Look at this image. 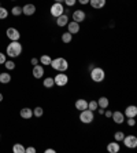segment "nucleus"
<instances>
[{"label": "nucleus", "mask_w": 137, "mask_h": 153, "mask_svg": "<svg viewBox=\"0 0 137 153\" xmlns=\"http://www.w3.org/2000/svg\"><path fill=\"white\" fill-rule=\"evenodd\" d=\"M22 53V44L19 42H11L10 44L7 46V55L11 58H15V57H19Z\"/></svg>", "instance_id": "obj_1"}, {"label": "nucleus", "mask_w": 137, "mask_h": 153, "mask_svg": "<svg viewBox=\"0 0 137 153\" xmlns=\"http://www.w3.org/2000/svg\"><path fill=\"white\" fill-rule=\"evenodd\" d=\"M51 65H52V68L58 72H66L67 69H69V62L62 57L52 59L51 61Z\"/></svg>", "instance_id": "obj_2"}, {"label": "nucleus", "mask_w": 137, "mask_h": 153, "mask_svg": "<svg viewBox=\"0 0 137 153\" xmlns=\"http://www.w3.org/2000/svg\"><path fill=\"white\" fill-rule=\"evenodd\" d=\"M105 77V72L102 68H92L91 69V79L96 83H102Z\"/></svg>", "instance_id": "obj_3"}, {"label": "nucleus", "mask_w": 137, "mask_h": 153, "mask_svg": "<svg viewBox=\"0 0 137 153\" xmlns=\"http://www.w3.org/2000/svg\"><path fill=\"white\" fill-rule=\"evenodd\" d=\"M80 121L81 123H84V124H89V123H92V121H93V112L89 111V109H84V111H81Z\"/></svg>", "instance_id": "obj_4"}, {"label": "nucleus", "mask_w": 137, "mask_h": 153, "mask_svg": "<svg viewBox=\"0 0 137 153\" xmlns=\"http://www.w3.org/2000/svg\"><path fill=\"white\" fill-rule=\"evenodd\" d=\"M53 82H55V85H59V87H63L69 83V76L64 75V72H59V75H56L53 77Z\"/></svg>", "instance_id": "obj_5"}, {"label": "nucleus", "mask_w": 137, "mask_h": 153, "mask_svg": "<svg viewBox=\"0 0 137 153\" xmlns=\"http://www.w3.org/2000/svg\"><path fill=\"white\" fill-rule=\"evenodd\" d=\"M63 11H64V8H63V4L62 3H56V1H55V3L51 6V15L55 18H58L59 15L63 14Z\"/></svg>", "instance_id": "obj_6"}, {"label": "nucleus", "mask_w": 137, "mask_h": 153, "mask_svg": "<svg viewBox=\"0 0 137 153\" xmlns=\"http://www.w3.org/2000/svg\"><path fill=\"white\" fill-rule=\"evenodd\" d=\"M122 142L125 143L126 148H130V149H133L137 146V138L134 135H125V138L122 139Z\"/></svg>", "instance_id": "obj_7"}, {"label": "nucleus", "mask_w": 137, "mask_h": 153, "mask_svg": "<svg viewBox=\"0 0 137 153\" xmlns=\"http://www.w3.org/2000/svg\"><path fill=\"white\" fill-rule=\"evenodd\" d=\"M6 33H7V37L11 40V42H17V40H19V37H21L19 30H17L15 28H8Z\"/></svg>", "instance_id": "obj_8"}, {"label": "nucleus", "mask_w": 137, "mask_h": 153, "mask_svg": "<svg viewBox=\"0 0 137 153\" xmlns=\"http://www.w3.org/2000/svg\"><path fill=\"white\" fill-rule=\"evenodd\" d=\"M85 17H86V14H85V11H82V10H75L73 13V21H75V22H84L85 21Z\"/></svg>", "instance_id": "obj_9"}, {"label": "nucleus", "mask_w": 137, "mask_h": 153, "mask_svg": "<svg viewBox=\"0 0 137 153\" xmlns=\"http://www.w3.org/2000/svg\"><path fill=\"white\" fill-rule=\"evenodd\" d=\"M67 32L71 33V35L78 33V32H80V24H78V22H75V21L69 22V24H67Z\"/></svg>", "instance_id": "obj_10"}, {"label": "nucleus", "mask_w": 137, "mask_h": 153, "mask_svg": "<svg viewBox=\"0 0 137 153\" xmlns=\"http://www.w3.org/2000/svg\"><path fill=\"white\" fill-rule=\"evenodd\" d=\"M111 119H113L114 123H116V124H122L123 121H125V114L121 113V112H118V111H115V112H113Z\"/></svg>", "instance_id": "obj_11"}, {"label": "nucleus", "mask_w": 137, "mask_h": 153, "mask_svg": "<svg viewBox=\"0 0 137 153\" xmlns=\"http://www.w3.org/2000/svg\"><path fill=\"white\" fill-rule=\"evenodd\" d=\"M34 13H36V6H34V4H26V6H23V7H22V14L28 15V17L33 15Z\"/></svg>", "instance_id": "obj_12"}, {"label": "nucleus", "mask_w": 137, "mask_h": 153, "mask_svg": "<svg viewBox=\"0 0 137 153\" xmlns=\"http://www.w3.org/2000/svg\"><path fill=\"white\" fill-rule=\"evenodd\" d=\"M44 76V68H42L41 65H34V68H33V77L34 79H41Z\"/></svg>", "instance_id": "obj_13"}, {"label": "nucleus", "mask_w": 137, "mask_h": 153, "mask_svg": "<svg viewBox=\"0 0 137 153\" xmlns=\"http://www.w3.org/2000/svg\"><path fill=\"white\" fill-rule=\"evenodd\" d=\"M125 116L126 117H136L137 116V106H134V105H129V106L125 109Z\"/></svg>", "instance_id": "obj_14"}, {"label": "nucleus", "mask_w": 137, "mask_h": 153, "mask_svg": "<svg viewBox=\"0 0 137 153\" xmlns=\"http://www.w3.org/2000/svg\"><path fill=\"white\" fill-rule=\"evenodd\" d=\"M107 150H108L110 153H118L121 150L119 142H116V141H114V142H110L108 145H107Z\"/></svg>", "instance_id": "obj_15"}, {"label": "nucleus", "mask_w": 137, "mask_h": 153, "mask_svg": "<svg viewBox=\"0 0 137 153\" xmlns=\"http://www.w3.org/2000/svg\"><path fill=\"white\" fill-rule=\"evenodd\" d=\"M69 24V17L67 14H62L56 18V25L58 26H66Z\"/></svg>", "instance_id": "obj_16"}, {"label": "nucleus", "mask_w": 137, "mask_h": 153, "mask_svg": "<svg viewBox=\"0 0 137 153\" xmlns=\"http://www.w3.org/2000/svg\"><path fill=\"white\" fill-rule=\"evenodd\" d=\"M89 4L93 8L99 10V8H103L105 6V0H89Z\"/></svg>", "instance_id": "obj_17"}, {"label": "nucleus", "mask_w": 137, "mask_h": 153, "mask_svg": "<svg viewBox=\"0 0 137 153\" xmlns=\"http://www.w3.org/2000/svg\"><path fill=\"white\" fill-rule=\"evenodd\" d=\"M110 105V101L107 100V97H100L97 101V106L102 108V109H107Z\"/></svg>", "instance_id": "obj_18"}, {"label": "nucleus", "mask_w": 137, "mask_h": 153, "mask_svg": "<svg viewBox=\"0 0 137 153\" xmlns=\"http://www.w3.org/2000/svg\"><path fill=\"white\" fill-rule=\"evenodd\" d=\"M32 116H33V111L30 108H23V109H21L22 119H32Z\"/></svg>", "instance_id": "obj_19"}, {"label": "nucleus", "mask_w": 137, "mask_h": 153, "mask_svg": "<svg viewBox=\"0 0 137 153\" xmlns=\"http://www.w3.org/2000/svg\"><path fill=\"white\" fill-rule=\"evenodd\" d=\"M75 108H77L78 111L88 109V101H85V100H77V101H75Z\"/></svg>", "instance_id": "obj_20"}, {"label": "nucleus", "mask_w": 137, "mask_h": 153, "mask_svg": "<svg viewBox=\"0 0 137 153\" xmlns=\"http://www.w3.org/2000/svg\"><path fill=\"white\" fill-rule=\"evenodd\" d=\"M42 84H44V87H45V88H52L53 85H55V82H53V77H47V79H44V82H42Z\"/></svg>", "instance_id": "obj_21"}, {"label": "nucleus", "mask_w": 137, "mask_h": 153, "mask_svg": "<svg viewBox=\"0 0 137 153\" xmlns=\"http://www.w3.org/2000/svg\"><path fill=\"white\" fill-rule=\"evenodd\" d=\"M11 82V76L8 73H0V83L3 84H7V83Z\"/></svg>", "instance_id": "obj_22"}, {"label": "nucleus", "mask_w": 137, "mask_h": 153, "mask_svg": "<svg viewBox=\"0 0 137 153\" xmlns=\"http://www.w3.org/2000/svg\"><path fill=\"white\" fill-rule=\"evenodd\" d=\"M40 62H41V65H51V57H49V55H41V57H40Z\"/></svg>", "instance_id": "obj_23"}, {"label": "nucleus", "mask_w": 137, "mask_h": 153, "mask_svg": "<svg viewBox=\"0 0 137 153\" xmlns=\"http://www.w3.org/2000/svg\"><path fill=\"white\" fill-rule=\"evenodd\" d=\"M12 152L14 153H25V148L22 146V143H15L12 146Z\"/></svg>", "instance_id": "obj_24"}, {"label": "nucleus", "mask_w": 137, "mask_h": 153, "mask_svg": "<svg viewBox=\"0 0 137 153\" xmlns=\"http://www.w3.org/2000/svg\"><path fill=\"white\" fill-rule=\"evenodd\" d=\"M42 114H44V109H42V108L37 106V108L33 109V116H36V117H41Z\"/></svg>", "instance_id": "obj_25"}, {"label": "nucleus", "mask_w": 137, "mask_h": 153, "mask_svg": "<svg viewBox=\"0 0 137 153\" xmlns=\"http://www.w3.org/2000/svg\"><path fill=\"white\" fill-rule=\"evenodd\" d=\"M71 39H73V35H71V33H69V32H66V33H63V35H62V42H63V43H70Z\"/></svg>", "instance_id": "obj_26"}, {"label": "nucleus", "mask_w": 137, "mask_h": 153, "mask_svg": "<svg viewBox=\"0 0 137 153\" xmlns=\"http://www.w3.org/2000/svg\"><path fill=\"white\" fill-rule=\"evenodd\" d=\"M123 138H125V134H123L122 131H116L115 134H114V139H115L116 142H121Z\"/></svg>", "instance_id": "obj_27"}, {"label": "nucleus", "mask_w": 137, "mask_h": 153, "mask_svg": "<svg viewBox=\"0 0 137 153\" xmlns=\"http://www.w3.org/2000/svg\"><path fill=\"white\" fill-rule=\"evenodd\" d=\"M97 101H91V102H88V109L89 111H96V109H97Z\"/></svg>", "instance_id": "obj_28"}, {"label": "nucleus", "mask_w": 137, "mask_h": 153, "mask_svg": "<svg viewBox=\"0 0 137 153\" xmlns=\"http://www.w3.org/2000/svg\"><path fill=\"white\" fill-rule=\"evenodd\" d=\"M4 66H6V69H8V71H12V69L15 68V64H14V61H6V62H4Z\"/></svg>", "instance_id": "obj_29"}, {"label": "nucleus", "mask_w": 137, "mask_h": 153, "mask_svg": "<svg viewBox=\"0 0 137 153\" xmlns=\"http://www.w3.org/2000/svg\"><path fill=\"white\" fill-rule=\"evenodd\" d=\"M7 15H8V11L6 10L4 7H1V6H0V19H6V18H7Z\"/></svg>", "instance_id": "obj_30"}, {"label": "nucleus", "mask_w": 137, "mask_h": 153, "mask_svg": "<svg viewBox=\"0 0 137 153\" xmlns=\"http://www.w3.org/2000/svg\"><path fill=\"white\" fill-rule=\"evenodd\" d=\"M11 13H12V15H21L22 14V7H19V6H15V7H12Z\"/></svg>", "instance_id": "obj_31"}, {"label": "nucleus", "mask_w": 137, "mask_h": 153, "mask_svg": "<svg viewBox=\"0 0 137 153\" xmlns=\"http://www.w3.org/2000/svg\"><path fill=\"white\" fill-rule=\"evenodd\" d=\"M127 126H130V127H133V126H136V120H134V117H127Z\"/></svg>", "instance_id": "obj_32"}, {"label": "nucleus", "mask_w": 137, "mask_h": 153, "mask_svg": "<svg viewBox=\"0 0 137 153\" xmlns=\"http://www.w3.org/2000/svg\"><path fill=\"white\" fill-rule=\"evenodd\" d=\"M64 3H66V6L71 7V6H74V4L77 3V0H64Z\"/></svg>", "instance_id": "obj_33"}, {"label": "nucleus", "mask_w": 137, "mask_h": 153, "mask_svg": "<svg viewBox=\"0 0 137 153\" xmlns=\"http://www.w3.org/2000/svg\"><path fill=\"white\" fill-rule=\"evenodd\" d=\"M6 57H7V55H6V54H3V53H0V64H4V62H6Z\"/></svg>", "instance_id": "obj_34"}, {"label": "nucleus", "mask_w": 137, "mask_h": 153, "mask_svg": "<svg viewBox=\"0 0 137 153\" xmlns=\"http://www.w3.org/2000/svg\"><path fill=\"white\" fill-rule=\"evenodd\" d=\"M25 152H26V153H36V149H34V148H32V146H29V148H26V149H25Z\"/></svg>", "instance_id": "obj_35"}, {"label": "nucleus", "mask_w": 137, "mask_h": 153, "mask_svg": "<svg viewBox=\"0 0 137 153\" xmlns=\"http://www.w3.org/2000/svg\"><path fill=\"white\" fill-rule=\"evenodd\" d=\"M105 116V117H111L113 116V112H110V111H104V113H103Z\"/></svg>", "instance_id": "obj_36"}, {"label": "nucleus", "mask_w": 137, "mask_h": 153, "mask_svg": "<svg viewBox=\"0 0 137 153\" xmlns=\"http://www.w3.org/2000/svg\"><path fill=\"white\" fill-rule=\"evenodd\" d=\"M30 62H32V65L34 66V65L39 64V59H37V58H32V61H30Z\"/></svg>", "instance_id": "obj_37"}, {"label": "nucleus", "mask_w": 137, "mask_h": 153, "mask_svg": "<svg viewBox=\"0 0 137 153\" xmlns=\"http://www.w3.org/2000/svg\"><path fill=\"white\" fill-rule=\"evenodd\" d=\"M78 3H81V4H88L89 3V0H77Z\"/></svg>", "instance_id": "obj_38"}, {"label": "nucleus", "mask_w": 137, "mask_h": 153, "mask_svg": "<svg viewBox=\"0 0 137 153\" xmlns=\"http://www.w3.org/2000/svg\"><path fill=\"white\" fill-rule=\"evenodd\" d=\"M97 109H99V113H100V114L104 113V109H102V108H97Z\"/></svg>", "instance_id": "obj_39"}, {"label": "nucleus", "mask_w": 137, "mask_h": 153, "mask_svg": "<svg viewBox=\"0 0 137 153\" xmlns=\"http://www.w3.org/2000/svg\"><path fill=\"white\" fill-rule=\"evenodd\" d=\"M45 152H47V153H55V150H53V149H47Z\"/></svg>", "instance_id": "obj_40"}, {"label": "nucleus", "mask_w": 137, "mask_h": 153, "mask_svg": "<svg viewBox=\"0 0 137 153\" xmlns=\"http://www.w3.org/2000/svg\"><path fill=\"white\" fill-rule=\"evenodd\" d=\"M1 101H3V94L0 93V102H1Z\"/></svg>", "instance_id": "obj_41"}, {"label": "nucleus", "mask_w": 137, "mask_h": 153, "mask_svg": "<svg viewBox=\"0 0 137 153\" xmlns=\"http://www.w3.org/2000/svg\"><path fill=\"white\" fill-rule=\"evenodd\" d=\"M56 3H62V1H64V0H55Z\"/></svg>", "instance_id": "obj_42"}, {"label": "nucleus", "mask_w": 137, "mask_h": 153, "mask_svg": "<svg viewBox=\"0 0 137 153\" xmlns=\"http://www.w3.org/2000/svg\"><path fill=\"white\" fill-rule=\"evenodd\" d=\"M0 6H1V4H0Z\"/></svg>", "instance_id": "obj_43"}, {"label": "nucleus", "mask_w": 137, "mask_h": 153, "mask_svg": "<svg viewBox=\"0 0 137 153\" xmlns=\"http://www.w3.org/2000/svg\"><path fill=\"white\" fill-rule=\"evenodd\" d=\"M12 1H14V0H12Z\"/></svg>", "instance_id": "obj_44"}]
</instances>
